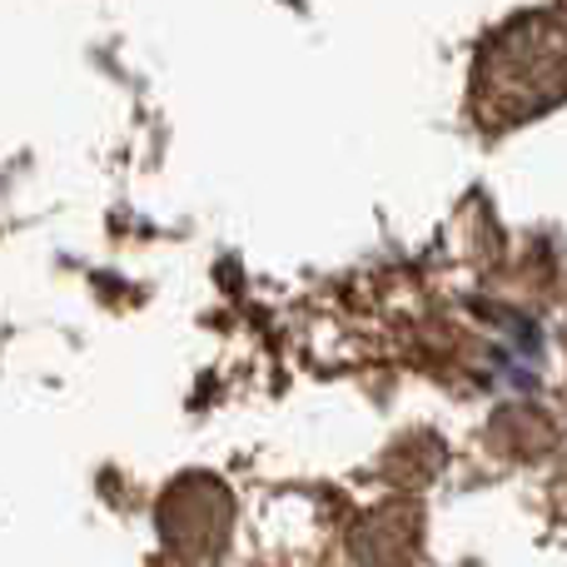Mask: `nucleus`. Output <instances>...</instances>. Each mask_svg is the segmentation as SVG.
<instances>
[{"mask_svg": "<svg viewBox=\"0 0 567 567\" xmlns=\"http://www.w3.org/2000/svg\"><path fill=\"white\" fill-rule=\"evenodd\" d=\"M567 100V20L533 10L493 30L473 65V115L483 130H513Z\"/></svg>", "mask_w": 567, "mask_h": 567, "instance_id": "f257e3e1", "label": "nucleus"}]
</instances>
